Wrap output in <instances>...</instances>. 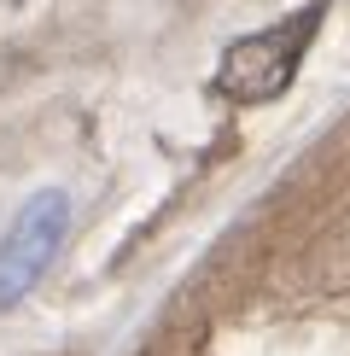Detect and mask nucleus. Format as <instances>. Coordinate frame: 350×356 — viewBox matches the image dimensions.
Returning a JSON list of instances; mask_svg holds the SVG:
<instances>
[{
	"label": "nucleus",
	"instance_id": "nucleus-1",
	"mask_svg": "<svg viewBox=\"0 0 350 356\" xmlns=\"http://www.w3.org/2000/svg\"><path fill=\"white\" fill-rule=\"evenodd\" d=\"M321 24V6L298 12L292 24H274V29H257V35L233 41L216 65V88L240 106H262V99L286 94V82L298 76V58L310 47V29Z\"/></svg>",
	"mask_w": 350,
	"mask_h": 356
},
{
	"label": "nucleus",
	"instance_id": "nucleus-2",
	"mask_svg": "<svg viewBox=\"0 0 350 356\" xmlns=\"http://www.w3.org/2000/svg\"><path fill=\"white\" fill-rule=\"evenodd\" d=\"M65 234H70V199L58 187L29 193L18 222H12V234L0 240V309H12L41 275H47V263L58 257V245H65Z\"/></svg>",
	"mask_w": 350,
	"mask_h": 356
}]
</instances>
